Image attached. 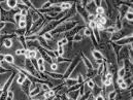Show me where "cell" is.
Returning <instances> with one entry per match:
<instances>
[{
    "label": "cell",
    "mask_w": 133,
    "mask_h": 100,
    "mask_svg": "<svg viewBox=\"0 0 133 100\" xmlns=\"http://www.w3.org/2000/svg\"><path fill=\"white\" fill-rule=\"evenodd\" d=\"M80 61H81L80 57H76L74 60L72 59V61L70 62V65L68 66V68H66V71L64 72V74H63V81L66 80V79H68V77L70 76L71 73L73 72V71L75 70V68L79 66V64L80 63Z\"/></svg>",
    "instance_id": "6da1fadb"
},
{
    "label": "cell",
    "mask_w": 133,
    "mask_h": 100,
    "mask_svg": "<svg viewBox=\"0 0 133 100\" xmlns=\"http://www.w3.org/2000/svg\"><path fill=\"white\" fill-rule=\"evenodd\" d=\"M129 43H132V33L127 34L122 39H119L118 41H115V45H118L120 46H125L127 45H129Z\"/></svg>",
    "instance_id": "7a4b0ae2"
},
{
    "label": "cell",
    "mask_w": 133,
    "mask_h": 100,
    "mask_svg": "<svg viewBox=\"0 0 133 100\" xmlns=\"http://www.w3.org/2000/svg\"><path fill=\"white\" fill-rule=\"evenodd\" d=\"M127 35V34L124 33L123 30H119V31H117L115 33L111 34L110 35V40L111 41H118L119 39H122L123 37H125Z\"/></svg>",
    "instance_id": "3957f363"
},
{
    "label": "cell",
    "mask_w": 133,
    "mask_h": 100,
    "mask_svg": "<svg viewBox=\"0 0 133 100\" xmlns=\"http://www.w3.org/2000/svg\"><path fill=\"white\" fill-rule=\"evenodd\" d=\"M31 84H32V81L27 77V79L25 80V82H23L22 85H21V87H22V90L27 94V96H29V88H30V85H31Z\"/></svg>",
    "instance_id": "277c9868"
},
{
    "label": "cell",
    "mask_w": 133,
    "mask_h": 100,
    "mask_svg": "<svg viewBox=\"0 0 133 100\" xmlns=\"http://www.w3.org/2000/svg\"><path fill=\"white\" fill-rule=\"evenodd\" d=\"M80 59L83 60V63H84V65L86 67H87V69L88 70H90V69H93L94 68V66H93V64L91 63V61H90L86 56L84 55V54H80Z\"/></svg>",
    "instance_id": "5b68a950"
},
{
    "label": "cell",
    "mask_w": 133,
    "mask_h": 100,
    "mask_svg": "<svg viewBox=\"0 0 133 100\" xmlns=\"http://www.w3.org/2000/svg\"><path fill=\"white\" fill-rule=\"evenodd\" d=\"M45 74H48L50 77H52L54 80H58V81H62L63 80V74L62 73H56V72H48L45 70Z\"/></svg>",
    "instance_id": "8992f818"
},
{
    "label": "cell",
    "mask_w": 133,
    "mask_h": 100,
    "mask_svg": "<svg viewBox=\"0 0 133 100\" xmlns=\"http://www.w3.org/2000/svg\"><path fill=\"white\" fill-rule=\"evenodd\" d=\"M64 85H65L67 88H70L72 86L78 85V82H76L75 79H71V77H68V79L64 80Z\"/></svg>",
    "instance_id": "52a82bcc"
},
{
    "label": "cell",
    "mask_w": 133,
    "mask_h": 100,
    "mask_svg": "<svg viewBox=\"0 0 133 100\" xmlns=\"http://www.w3.org/2000/svg\"><path fill=\"white\" fill-rule=\"evenodd\" d=\"M71 7H72V3H70V2H61V4H60V8H61L63 11L70 10Z\"/></svg>",
    "instance_id": "ba28073f"
},
{
    "label": "cell",
    "mask_w": 133,
    "mask_h": 100,
    "mask_svg": "<svg viewBox=\"0 0 133 100\" xmlns=\"http://www.w3.org/2000/svg\"><path fill=\"white\" fill-rule=\"evenodd\" d=\"M92 56H93V58L95 59V60H99V59H103V55H102V53L100 51H98V50H94L92 52Z\"/></svg>",
    "instance_id": "9c48e42d"
},
{
    "label": "cell",
    "mask_w": 133,
    "mask_h": 100,
    "mask_svg": "<svg viewBox=\"0 0 133 100\" xmlns=\"http://www.w3.org/2000/svg\"><path fill=\"white\" fill-rule=\"evenodd\" d=\"M40 91H41V90H40L39 87H36V88L34 89L33 91H31V92L29 93V97H30V98H35L37 95L40 93Z\"/></svg>",
    "instance_id": "30bf717a"
},
{
    "label": "cell",
    "mask_w": 133,
    "mask_h": 100,
    "mask_svg": "<svg viewBox=\"0 0 133 100\" xmlns=\"http://www.w3.org/2000/svg\"><path fill=\"white\" fill-rule=\"evenodd\" d=\"M4 62H6L7 64H14L15 63V59H14V56L11 55H5L4 57Z\"/></svg>",
    "instance_id": "8fae6325"
},
{
    "label": "cell",
    "mask_w": 133,
    "mask_h": 100,
    "mask_svg": "<svg viewBox=\"0 0 133 100\" xmlns=\"http://www.w3.org/2000/svg\"><path fill=\"white\" fill-rule=\"evenodd\" d=\"M6 5L8 8H10V9H15V8H17V1H15V0H8V1H6Z\"/></svg>",
    "instance_id": "7c38bea8"
},
{
    "label": "cell",
    "mask_w": 133,
    "mask_h": 100,
    "mask_svg": "<svg viewBox=\"0 0 133 100\" xmlns=\"http://www.w3.org/2000/svg\"><path fill=\"white\" fill-rule=\"evenodd\" d=\"M28 54H29V59H36L37 49H31V50H28Z\"/></svg>",
    "instance_id": "4fadbf2b"
},
{
    "label": "cell",
    "mask_w": 133,
    "mask_h": 100,
    "mask_svg": "<svg viewBox=\"0 0 133 100\" xmlns=\"http://www.w3.org/2000/svg\"><path fill=\"white\" fill-rule=\"evenodd\" d=\"M15 33H16V35L17 36H26L27 35V31H26V29H17L16 31H15Z\"/></svg>",
    "instance_id": "5bb4252c"
},
{
    "label": "cell",
    "mask_w": 133,
    "mask_h": 100,
    "mask_svg": "<svg viewBox=\"0 0 133 100\" xmlns=\"http://www.w3.org/2000/svg\"><path fill=\"white\" fill-rule=\"evenodd\" d=\"M111 46H113V49H114L115 53V56H117V58H118L119 53H120V50L122 49V46H120V45H115V42H111Z\"/></svg>",
    "instance_id": "9a60e30c"
},
{
    "label": "cell",
    "mask_w": 133,
    "mask_h": 100,
    "mask_svg": "<svg viewBox=\"0 0 133 100\" xmlns=\"http://www.w3.org/2000/svg\"><path fill=\"white\" fill-rule=\"evenodd\" d=\"M67 43H68V38L63 37L62 39H60V40L57 42V46H64V45H67Z\"/></svg>",
    "instance_id": "2e32d148"
},
{
    "label": "cell",
    "mask_w": 133,
    "mask_h": 100,
    "mask_svg": "<svg viewBox=\"0 0 133 100\" xmlns=\"http://www.w3.org/2000/svg\"><path fill=\"white\" fill-rule=\"evenodd\" d=\"M104 31H106L107 33L109 34V35H111V34H114V33L117 32V30H115V28L114 27V25H113V26H107Z\"/></svg>",
    "instance_id": "e0dca14e"
},
{
    "label": "cell",
    "mask_w": 133,
    "mask_h": 100,
    "mask_svg": "<svg viewBox=\"0 0 133 100\" xmlns=\"http://www.w3.org/2000/svg\"><path fill=\"white\" fill-rule=\"evenodd\" d=\"M42 37L44 38L46 41H50V40H53V34L51 32H45L42 34Z\"/></svg>",
    "instance_id": "ac0fdd59"
},
{
    "label": "cell",
    "mask_w": 133,
    "mask_h": 100,
    "mask_svg": "<svg viewBox=\"0 0 133 100\" xmlns=\"http://www.w3.org/2000/svg\"><path fill=\"white\" fill-rule=\"evenodd\" d=\"M53 5H54V3L52 1H46V2H44V5L40 7V9H49V8H51Z\"/></svg>",
    "instance_id": "d6986e66"
},
{
    "label": "cell",
    "mask_w": 133,
    "mask_h": 100,
    "mask_svg": "<svg viewBox=\"0 0 133 100\" xmlns=\"http://www.w3.org/2000/svg\"><path fill=\"white\" fill-rule=\"evenodd\" d=\"M84 38V35H80V34H75V35L72 37V40H73V42H80L81 40H83Z\"/></svg>",
    "instance_id": "ffe728a7"
},
{
    "label": "cell",
    "mask_w": 133,
    "mask_h": 100,
    "mask_svg": "<svg viewBox=\"0 0 133 100\" xmlns=\"http://www.w3.org/2000/svg\"><path fill=\"white\" fill-rule=\"evenodd\" d=\"M3 45L7 47V49H9V47L12 46V39L11 38H7V39H5L3 41Z\"/></svg>",
    "instance_id": "44dd1931"
},
{
    "label": "cell",
    "mask_w": 133,
    "mask_h": 100,
    "mask_svg": "<svg viewBox=\"0 0 133 100\" xmlns=\"http://www.w3.org/2000/svg\"><path fill=\"white\" fill-rule=\"evenodd\" d=\"M117 94H118V91L117 90H111L110 92H108L107 97H108V99H115V97H117Z\"/></svg>",
    "instance_id": "7402d4cb"
},
{
    "label": "cell",
    "mask_w": 133,
    "mask_h": 100,
    "mask_svg": "<svg viewBox=\"0 0 133 100\" xmlns=\"http://www.w3.org/2000/svg\"><path fill=\"white\" fill-rule=\"evenodd\" d=\"M85 84H87V86L89 87V89L90 90H92L94 87H95V85H96V82H95V81L94 80H88L87 82H85Z\"/></svg>",
    "instance_id": "603a6c76"
},
{
    "label": "cell",
    "mask_w": 133,
    "mask_h": 100,
    "mask_svg": "<svg viewBox=\"0 0 133 100\" xmlns=\"http://www.w3.org/2000/svg\"><path fill=\"white\" fill-rule=\"evenodd\" d=\"M37 38H38V36L35 35V34H33V35L25 36V39H26V41H35V40H37Z\"/></svg>",
    "instance_id": "cb8c5ba5"
},
{
    "label": "cell",
    "mask_w": 133,
    "mask_h": 100,
    "mask_svg": "<svg viewBox=\"0 0 133 100\" xmlns=\"http://www.w3.org/2000/svg\"><path fill=\"white\" fill-rule=\"evenodd\" d=\"M92 34H93V30H91V29L88 28V27H85L84 28V35L88 36V37H91Z\"/></svg>",
    "instance_id": "d4e9b609"
},
{
    "label": "cell",
    "mask_w": 133,
    "mask_h": 100,
    "mask_svg": "<svg viewBox=\"0 0 133 100\" xmlns=\"http://www.w3.org/2000/svg\"><path fill=\"white\" fill-rule=\"evenodd\" d=\"M20 9L19 10H17V12L14 15V21H15V23H19V22L21 21V15H20Z\"/></svg>",
    "instance_id": "484cf974"
},
{
    "label": "cell",
    "mask_w": 133,
    "mask_h": 100,
    "mask_svg": "<svg viewBox=\"0 0 133 100\" xmlns=\"http://www.w3.org/2000/svg\"><path fill=\"white\" fill-rule=\"evenodd\" d=\"M40 90L42 91V92H45V91H49L50 90V87H49V85L46 84V82H44V84H40Z\"/></svg>",
    "instance_id": "4316f807"
},
{
    "label": "cell",
    "mask_w": 133,
    "mask_h": 100,
    "mask_svg": "<svg viewBox=\"0 0 133 100\" xmlns=\"http://www.w3.org/2000/svg\"><path fill=\"white\" fill-rule=\"evenodd\" d=\"M50 68H51V70H52L53 72H56V71H58V68H59V64H57V63L53 62L52 64L50 65Z\"/></svg>",
    "instance_id": "83f0119b"
},
{
    "label": "cell",
    "mask_w": 133,
    "mask_h": 100,
    "mask_svg": "<svg viewBox=\"0 0 133 100\" xmlns=\"http://www.w3.org/2000/svg\"><path fill=\"white\" fill-rule=\"evenodd\" d=\"M87 26H88V28H90L91 30H94V29H96L97 24H96V22H95V21H92V22H88Z\"/></svg>",
    "instance_id": "f1b7e54d"
},
{
    "label": "cell",
    "mask_w": 133,
    "mask_h": 100,
    "mask_svg": "<svg viewBox=\"0 0 133 100\" xmlns=\"http://www.w3.org/2000/svg\"><path fill=\"white\" fill-rule=\"evenodd\" d=\"M125 73H126L125 68H124V67H121V68H120L119 70H118V77H124Z\"/></svg>",
    "instance_id": "f546056e"
},
{
    "label": "cell",
    "mask_w": 133,
    "mask_h": 100,
    "mask_svg": "<svg viewBox=\"0 0 133 100\" xmlns=\"http://www.w3.org/2000/svg\"><path fill=\"white\" fill-rule=\"evenodd\" d=\"M57 52L59 54V57H62L65 53V49H64V46H57Z\"/></svg>",
    "instance_id": "4dcf8cb0"
},
{
    "label": "cell",
    "mask_w": 133,
    "mask_h": 100,
    "mask_svg": "<svg viewBox=\"0 0 133 100\" xmlns=\"http://www.w3.org/2000/svg\"><path fill=\"white\" fill-rule=\"evenodd\" d=\"M14 97H15V93L11 90H9L6 95V100H14Z\"/></svg>",
    "instance_id": "1f68e13d"
},
{
    "label": "cell",
    "mask_w": 133,
    "mask_h": 100,
    "mask_svg": "<svg viewBox=\"0 0 133 100\" xmlns=\"http://www.w3.org/2000/svg\"><path fill=\"white\" fill-rule=\"evenodd\" d=\"M124 17H125V19H126L128 22H129V23H131V22L133 21V14H129V12H126Z\"/></svg>",
    "instance_id": "d6a6232c"
},
{
    "label": "cell",
    "mask_w": 133,
    "mask_h": 100,
    "mask_svg": "<svg viewBox=\"0 0 133 100\" xmlns=\"http://www.w3.org/2000/svg\"><path fill=\"white\" fill-rule=\"evenodd\" d=\"M96 15H101V16H103L104 15V8L100 6V7H96Z\"/></svg>",
    "instance_id": "836d02e7"
},
{
    "label": "cell",
    "mask_w": 133,
    "mask_h": 100,
    "mask_svg": "<svg viewBox=\"0 0 133 100\" xmlns=\"http://www.w3.org/2000/svg\"><path fill=\"white\" fill-rule=\"evenodd\" d=\"M20 15H21V17H23V18H27L29 15V9H22L20 11Z\"/></svg>",
    "instance_id": "e575fe53"
},
{
    "label": "cell",
    "mask_w": 133,
    "mask_h": 100,
    "mask_svg": "<svg viewBox=\"0 0 133 100\" xmlns=\"http://www.w3.org/2000/svg\"><path fill=\"white\" fill-rule=\"evenodd\" d=\"M8 72H11V70H8V69L3 68V66H0V75L4 74V73H8Z\"/></svg>",
    "instance_id": "d590c367"
},
{
    "label": "cell",
    "mask_w": 133,
    "mask_h": 100,
    "mask_svg": "<svg viewBox=\"0 0 133 100\" xmlns=\"http://www.w3.org/2000/svg\"><path fill=\"white\" fill-rule=\"evenodd\" d=\"M37 71L40 72V73H44V72H45V67H44V65H39V66L37 67Z\"/></svg>",
    "instance_id": "8d00e7d4"
},
{
    "label": "cell",
    "mask_w": 133,
    "mask_h": 100,
    "mask_svg": "<svg viewBox=\"0 0 133 100\" xmlns=\"http://www.w3.org/2000/svg\"><path fill=\"white\" fill-rule=\"evenodd\" d=\"M36 61H37V65H38V66H39V65H44V62H45L44 59L42 58V57L36 59Z\"/></svg>",
    "instance_id": "74e56055"
},
{
    "label": "cell",
    "mask_w": 133,
    "mask_h": 100,
    "mask_svg": "<svg viewBox=\"0 0 133 100\" xmlns=\"http://www.w3.org/2000/svg\"><path fill=\"white\" fill-rule=\"evenodd\" d=\"M92 21H95V15H94V14H89L88 22H92Z\"/></svg>",
    "instance_id": "f35d334b"
},
{
    "label": "cell",
    "mask_w": 133,
    "mask_h": 100,
    "mask_svg": "<svg viewBox=\"0 0 133 100\" xmlns=\"http://www.w3.org/2000/svg\"><path fill=\"white\" fill-rule=\"evenodd\" d=\"M36 87H37V86H36V82H32V84H31V85H30V88H29V93H30V92H31V91H33L34 89H35V88H36Z\"/></svg>",
    "instance_id": "ab89813d"
},
{
    "label": "cell",
    "mask_w": 133,
    "mask_h": 100,
    "mask_svg": "<svg viewBox=\"0 0 133 100\" xmlns=\"http://www.w3.org/2000/svg\"><path fill=\"white\" fill-rule=\"evenodd\" d=\"M119 86H120V89H121V90H126V89L128 88V86H127V84H126L125 82H122V84L119 85Z\"/></svg>",
    "instance_id": "60d3db41"
},
{
    "label": "cell",
    "mask_w": 133,
    "mask_h": 100,
    "mask_svg": "<svg viewBox=\"0 0 133 100\" xmlns=\"http://www.w3.org/2000/svg\"><path fill=\"white\" fill-rule=\"evenodd\" d=\"M94 100H104V97H103V95H102V94H99V95H97V96L94 98Z\"/></svg>",
    "instance_id": "b9f144b4"
},
{
    "label": "cell",
    "mask_w": 133,
    "mask_h": 100,
    "mask_svg": "<svg viewBox=\"0 0 133 100\" xmlns=\"http://www.w3.org/2000/svg\"><path fill=\"white\" fill-rule=\"evenodd\" d=\"M5 26H6V23H5V22H1V21H0V31L5 28Z\"/></svg>",
    "instance_id": "7bdbcfd3"
},
{
    "label": "cell",
    "mask_w": 133,
    "mask_h": 100,
    "mask_svg": "<svg viewBox=\"0 0 133 100\" xmlns=\"http://www.w3.org/2000/svg\"><path fill=\"white\" fill-rule=\"evenodd\" d=\"M60 99H61V100H69V98H68V96H67V94L61 95V96H60Z\"/></svg>",
    "instance_id": "ee69618b"
},
{
    "label": "cell",
    "mask_w": 133,
    "mask_h": 100,
    "mask_svg": "<svg viewBox=\"0 0 133 100\" xmlns=\"http://www.w3.org/2000/svg\"><path fill=\"white\" fill-rule=\"evenodd\" d=\"M122 82H124V79H123V77H118V80H117V84H118V85H121Z\"/></svg>",
    "instance_id": "f6af8a7d"
},
{
    "label": "cell",
    "mask_w": 133,
    "mask_h": 100,
    "mask_svg": "<svg viewBox=\"0 0 133 100\" xmlns=\"http://www.w3.org/2000/svg\"><path fill=\"white\" fill-rule=\"evenodd\" d=\"M4 57H5V55H3V54H0V62H4Z\"/></svg>",
    "instance_id": "bcb514c9"
},
{
    "label": "cell",
    "mask_w": 133,
    "mask_h": 100,
    "mask_svg": "<svg viewBox=\"0 0 133 100\" xmlns=\"http://www.w3.org/2000/svg\"><path fill=\"white\" fill-rule=\"evenodd\" d=\"M98 47H99V49H104V47H105V43H100V45H98Z\"/></svg>",
    "instance_id": "7dc6e473"
},
{
    "label": "cell",
    "mask_w": 133,
    "mask_h": 100,
    "mask_svg": "<svg viewBox=\"0 0 133 100\" xmlns=\"http://www.w3.org/2000/svg\"><path fill=\"white\" fill-rule=\"evenodd\" d=\"M29 100H41V99H37V98H30Z\"/></svg>",
    "instance_id": "c3c4849f"
},
{
    "label": "cell",
    "mask_w": 133,
    "mask_h": 100,
    "mask_svg": "<svg viewBox=\"0 0 133 100\" xmlns=\"http://www.w3.org/2000/svg\"><path fill=\"white\" fill-rule=\"evenodd\" d=\"M2 94H3V91H2L1 89H0V96H1V95H2Z\"/></svg>",
    "instance_id": "681fc988"
},
{
    "label": "cell",
    "mask_w": 133,
    "mask_h": 100,
    "mask_svg": "<svg viewBox=\"0 0 133 100\" xmlns=\"http://www.w3.org/2000/svg\"><path fill=\"white\" fill-rule=\"evenodd\" d=\"M2 35V33H1V31H0V36H1Z\"/></svg>",
    "instance_id": "f907efd6"
},
{
    "label": "cell",
    "mask_w": 133,
    "mask_h": 100,
    "mask_svg": "<svg viewBox=\"0 0 133 100\" xmlns=\"http://www.w3.org/2000/svg\"><path fill=\"white\" fill-rule=\"evenodd\" d=\"M108 100H115V99H108Z\"/></svg>",
    "instance_id": "816d5d0a"
},
{
    "label": "cell",
    "mask_w": 133,
    "mask_h": 100,
    "mask_svg": "<svg viewBox=\"0 0 133 100\" xmlns=\"http://www.w3.org/2000/svg\"><path fill=\"white\" fill-rule=\"evenodd\" d=\"M59 100H61V99H60V98H59Z\"/></svg>",
    "instance_id": "f5cc1de1"
}]
</instances>
